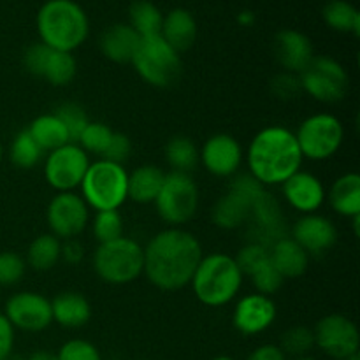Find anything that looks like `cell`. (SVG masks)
Masks as SVG:
<instances>
[{
	"label": "cell",
	"mask_w": 360,
	"mask_h": 360,
	"mask_svg": "<svg viewBox=\"0 0 360 360\" xmlns=\"http://www.w3.org/2000/svg\"><path fill=\"white\" fill-rule=\"evenodd\" d=\"M202 255L195 236L179 227H167L144 246L143 274L160 290H181L190 285Z\"/></svg>",
	"instance_id": "6da1fadb"
},
{
	"label": "cell",
	"mask_w": 360,
	"mask_h": 360,
	"mask_svg": "<svg viewBox=\"0 0 360 360\" xmlns=\"http://www.w3.org/2000/svg\"><path fill=\"white\" fill-rule=\"evenodd\" d=\"M302 160L295 134L283 125L259 130L246 153L248 174L262 186L283 185L292 174L301 171Z\"/></svg>",
	"instance_id": "7a4b0ae2"
},
{
	"label": "cell",
	"mask_w": 360,
	"mask_h": 360,
	"mask_svg": "<svg viewBox=\"0 0 360 360\" xmlns=\"http://www.w3.org/2000/svg\"><path fill=\"white\" fill-rule=\"evenodd\" d=\"M35 23L42 44L67 53L76 51L90 32L86 13L74 0H48L39 9Z\"/></svg>",
	"instance_id": "3957f363"
},
{
	"label": "cell",
	"mask_w": 360,
	"mask_h": 360,
	"mask_svg": "<svg viewBox=\"0 0 360 360\" xmlns=\"http://www.w3.org/2000/svg\"><path fill=\"white\" fill-rule=\"evenodd\" d=\"M243 278L234 257L217 252L202 255L190 285L199 302L207 308H221L238 297Z\"/></svg>",
	"instance_id": "277c9868"
},
{
	"label": "cell",
	"mask_w": 360,
	"mask_h": 360,
	"mask_svg": "<svg viewBox=\"0 0 360 360\" xmlns=\"http://www.w3.org/2000/svg\"><path fill=\"white\" fill-rule=\"evenodd\" d=\"M84 202L94 211H118L129 199V172L109 160L90 162L79 186Z\"/></svg>",
	"instance_id": "5b68a950"
},
{
	"label": "cell",
	"mask_w": 360,
	"mask_h": 360,
	"mask_svg": "<svg viewBox=\"0 0 360 360\" xmlns=\"http://www.w3.org/2000/svg\"><path fill=\"white\" fill-rule=\"evenodd\" d=\"M94 269L108 285L132 283L143 274L144 246L127 236L101 243L94 253Z\"/></svg>",
	"instance_id": "8992f818"
},
{
	"label": "cell",
	"mask_w": 360,
	"mask_h": 360,
	"mask_svg": "<svg viewBox=\"0 0 360 360\" xmlns=\"http://www.w3.org/2000/svg\"><path fill=\"white\" fill-rule=\"evenodd\" d=\"M143 81L155 88H167L181 74V56L160 35L143 37L130 62Z\"/></svg>",
	"instance_id": "52a82bcc"
},
{
	"label": "cell",
	"mask_w": 360,
	"mask_h": 360,
	"mask_svg": "<svg viewBox=\"0 0 360 360\" xmlns=\"http://www.w3.org/2000/svg\"><path fill=\"white\" fill-rule=\"evenodd\" d=\"M157 213L169 227H181L195 217L199 210V188L190 174L169 172L155 199Z\"/></svg>",
	"instance_id": "ba28073f"
},
{
	"label": "cell",
	"mask_w": 360,
	"mask_h": 360,
	"mask_svg": "<svg viewBox=\"0 0 360 360\" xmlns=\"http://www.w3.org/2000/svg\"><path fill=\"white\" fill-rule=\"evenodd\" d=\"M294 134L302 158L313 162L329 160L340 151L345 141L343 123L329 112L308 116Z\"/></svg>",
	"instance_id": "9c48e42d"
},
{
	"label": "cell",
	"mask_w": 360,
	"mask_h": 360,
	"mask_svg": "<svg viewBox=\"0 0 360 360\" xmlns=\"http://www.w3.org/2000/svg\"><path fill=\"white\" fill-rule=\"evenodd\" d=\"M299 81L304 94L326 104H336L343 101L350 86L347 69L338 60L323 55H315L309 65L299 74Z\"/></svg>",
	"instance_id": "30bf717a"
},
{
	"label": "cell",
	"mask_w": 360,
	"mask_h": 360,
	"mask_svg": "<svg viewBox=\"0 0 360 360\" xmlns=\"http://www.w3.org/2000/svg\"><path fill=\"white\" fill-rule=\"evenodd\" d=\"M90 165V157L77 143H67L49 151L44 160V178L56 192H76Z\"/></svg>",
	"instance_id": "8fae6325"
},
{
	"label": "cell",
	"mask_w": 360,
	"mask_h": 360,
	"mask_svg": "<svg viewBox=\"0 0 360 360\" xmlns=\"http://www.w3.org/2000/svg\"><path fill=\"white\" fill-rule=\"evenodd\" d=\"M315 347L333 360H348L359 354L360 334L354 320L334 313L319 320L313 329Z\"/></svg>",
	"instance_id": "7c38bea8"
},
{
	"label": "cell",
	"mask_w": 360,
	"mask_h": 360,
	"mask_svg": "<svg viewBox=\"0 0 360 360\" xmlns=\"http://www.w3.org/2000/svg\"><path fill=\"white\" fill-rule=\"evenodd\" d=\"M46 221L60 241L76 239L90 224V207L76 192H56L46 210Z\"/></svg>",
	"instance_id": "4fadbf2b"
},
{
	"label": "cell",
	"mask_w": 360,
	"mask_h": 360,
	"mask_svg": "<svg viewBox=\"0 0 360 360\" xmlns=\"http://www.w3.org/2000/svg\"><path fill=\"white\" fill-rule=\"evenodd\" d=\"M23 65L32 76L41 77L53 86H67L77 74V62L72 53L58 51L42 42L28 46Z\"/></svg>",
	"instance_id": "5bb4252c"
},
{
	"label": "cell",
	"mask_w": 360,
	"mask_h": 360,
	"mask_svg": "<svg viewBox=\"0 0 360 360\" xmlns=\"http://www.w3.org/2000/svg\"><path fill=\"white\" fill-rule=\"evenodd\" d=\"M4 315L14 329L23 333H41L53 323L51 301L37 292H18L6 302Z\"/></svg>",
	"instance_id": "9a60e30c"
},
{
	"label": "cell",
	"mask_w": 360,
	"mask_h": 360,
	"mask_svg": "<svg viewBox=\"0 0 360 360\" xmlns=\"http://www.w3.org/2000/svg\"><path fill=\"white\" fill-rule=\"evenodd\" d=\"M278 315L276 302L269 295L246 294L236 302L232 311V326L243 336H257L269 329Z\"/></svg>",
	"instance_id": "2e32d148"
},
{
	"label": "cell",
	"mask_w": 360,
	"mask_h": 360,
	"mask_svg": "<svg viewBox=\"0 0 360 360\" xmlns=\"http://www.w3.org/2000/svg\"><path fill=\"white\" fill-rule=\"evenodd\" d=\"M248 224L250 234H252L250 243H259L266 248H269L273 243L287 236L285 218L283 213H281L280 204L267 190H264L257 197L255 202L252 204V213H250L246 225Z\"/></svg>",
	"instance_id": "e0dca14e"
},
{
	"label": "cell",
	"mask_w": 360,
	"mask_h": 360,
	"mask_svg": "<svg viewBox=\"0 0 360 360\" xmlns=\"http://www.w3.org/2000/svg\"><path fill=\"white\" fill-rule=\"evenodd\" d=\"M199 164L217 178H231L243 164V148L231 134H214L199 150Z\"/></svg>",
	"instance_id": "ac0fdd59"
},
{
	"label": "cell",
	"mask_w": 360,
	"mask_h": 360,
	"mask_svg": "<svg viewBox=\"0 0 360 360\" xmlns=\"http://www.w3.org/2000/svg\"><path fill=\"white\" fill-rule=\"evenodd\" d=\"M292 239L308 253L319 257L329 252L338 241V231L333 221L319 213L302 214L292 227Z\"/></svg>",
	"instance_id": "d6986e66"
},
{
	"label": "cell",
	"mask_w": 360,
	"mask_h": 360,
	"mask_svg": "<svg viewBox=\"0 0 360 360\" xmlns=\"http://www.w3.org/2000/svg\"><path fill=\"white\" fill-rule=\"evenodd\" d=\"M283 197L295 211L302 214H311L326 202V188L315 174L306 171H297L281 185Z\"/></svg>",
	"instance_id": "ffe728a7"
},
{
	"label": "cell",
	"mask_w": 360,
	"mask_h": 360,
	"mask_svg": "<svg viewBox=\"0 0 360 360\" xmlns=\"http://www.w3.org/2000/svg\"><path fill=\"white\" fill-rule=\"evenodd\" d=\"M274 55L285 72L290 74H301L315 58L313 44L308 35L292 28L278 32L274 39Z\"/></svg>",
	"instance_id": "44dd1931"
},
{
	"label": "cell",
	"mask_w": 360,
	"mask_h": 360,
	"mask_svg": "<svg viewBox=\"0 0 360 360\" xmlns=\"http://www.w3.org/2000/svg\"><path fill=\"white\" fill-rule=\"evenodd\" d=\"M269 260L283 280H295L308 269L309 255L290 236H285L269 246Z\"/></svg>",
	"instance_id": "7402d4cb"
},
{
	"label": "cell",
	"mask_w": 360,
	"mask_h": 360,
	"mask_svg": "<svg viewBox=\"0 0 360 360\" xmlns=\"http://www.w3.org/2000/svg\"><path fill=\"white\" fill-rule=\"evenodd\" d=\"M141 37L129 23L111 25L98 39L102 55L115 63H130Z\"/></svg>",
	"instance_id": "603a6c76"
},
{
	"label": "cell",
	"mask_w": 360,
	"mask_h": 360,
	"mask_svg": "<svg viewBox=\"0 0 360 360\" xmlns=\"http://www.w3.org/2000/svg\"><path fill=\"white\" fill-rule=\"evenodd\" d=\"M53 322L63 329H79L91 319V306L79 292H60L51 301Z\"/></svg>",
	"instance_id": "cb8c5ba5"
},
{
	"label": "cell",
	"mask_w": 360,
	"mask_h": 360,
	"mask_svg": "<svg viewBox=\"0 0 360 360\" xmlns=\"http://www.w3.org/2000/svg\"><path fill=\"white\" fill-rule=\"evenodd\" d=\"M160 37L178 53L192 48L197 39V21L193 14L183 7L169 11L162 21Z\"/></svg>",
	"instance_id": "d4e9b609"
},
{
	"label": "cell",
	"mask_w": 360,
	"mask_h": 360,
	"mask_svg": "<svg viewBox=\"0 0 360 360\" xmlns=\"http://www.w3.org/2000/svg\"><path fill=\"white\" fill-rule=\"evenodd\" d=\"M329 199L330 207L334 213L345 218L360 217V176L357 172H347L340 176L330 186L329 193L326 195Z\"/></svg>",
	"instance_id": "484cf974"
},
{
	"label": "cell",
	"mask_w": 360,
	"mask_h": 360,
	"mask_svg": "<svg viewBox=\"0 0 360 360\" xmlns=\"http://www.w3.org/2000/svg\"><path fill=\"white\" fill-rule=\"evenodd\" d=\"M252 204L253 202L248 197L229 188V192L224 197H220L213 206L211 218H213L217 227L225 229V231L239 229L248 221L250 213H252Z\"/></svg>",
	"instance_id": "4316f807"
},
{
	"label": "cell",
	"mask_w": 360,
	"mask_h": 360,
	"mask_svg": "<svg viewBox=\"0 0 360 360\" xmlns=\"http://www.w3.org/2000/svg\"><path fill=\"white\" fill-rule=\"evenodd\" d=\"M27 130L44 153H49V151L56 150L67 143H72L65 125L55 112H46V115L37 116Z\"/></svg>",
	"instance_id": "83f0119b"
},
{
	"label": "cell",
	"mask_w": 360,
	"mask_h": 360,
	"mask_svg": "<svg viewBox=\"0 0 360 360\" xmlns=\"http://www.w3.org/2000/svg\"><path fill=\"white\" fill-rule=\"evenodd\" d=\"M164 179L165 172L158 165H141L129 174V199L137 204L155 202Z\"/></svg>",
	"instance_id": "f1b7e54d"
},
{
	"label": "cell",
	"mask_w": 360,
	"mask_h": 360,
	"mask_svg": "<svg viewBox=\"0 0 360 360\" xmlns=\"http://www.w3.org/2000/svg\"><path fill=\"white\" fill-rule=\"evenodd\" d=\"M62 260V241L49 232L41 234L30 243L27 250V266L35 271H49Z\"/></svg>",
	"instance_id": "f546056e"
},
{
	"label": "cell",
	"mask_w": 360,
	"mask_h": 360,
	"mask_svg": "<svg viewBox=\"0 0 360 360\" xmlns=\"http://www.w3.org/2000/svg\"><path fill=\"white\" fill-rule=\"evenodd\" d=\"M162 21H164V14L150 0H136L130 6L129 25L141 39L160 35Z\"/></svg>",
	"instance_id": "4dcf8cb0"
},
{
	"label": "cell",
	"mask_w": 360,
	"mask_h": 360,
	"mask_svg": "<svg viewBox=\"0 0 360 360\" xmlns=\"http://www.w3.org/2000/svg\"><path fill=\"white\" fill-rule=\"evenodd\" d=\"M165 160L172 172L190 174L199 165V150L190 137L174 136L165 144Z\"/></svg>",
	"instance_id": "1f68e13d"
},
{
	"label": "cell",
	"mask_w": 360,
	"mask_h": 360,
	"mask_svg": "<svg viewBox=\"0 0 360 360\" xmlns=\"http://www.w3.org/2000/svg\"><path fill=\"white\" fill-rule=\"evenodd\" d=\"M323 21L329 28L345 34L359 35L360 32V14L357 7L352 6L347 0H330L322 11Z\"/></svg>",
	"instance_id": "d6a6232c"
},
{
	"label": "cell",
	"mask_w": 360,
	"mask_h": 360,
	"mask_svg": "<svg viewBox=\"0 0 360 360\" xmlns=\"http://www.w3.org/2000/svg\"><path fill=\"white\" fill-rule=\"evenodd\" d=\"M44 151L37 146L28 130H20L11 143L9 157L18 169H34L42 160Z\"/></svg>",
	"instance_id": "836d02e7"
},
{
	"label": "cell",
	"mask_w": 360,
	"mask_h": 360,
	"mask_svg": "<svg viewBox=\"0 0 360 360\" xmlns=\"http://www.w3.org/2000/svg\"><path fill=\"white\" fill-rule=\"evenodd\" d=\"M280 348L285 354V357L297 359V357H304V355H309L313 348H315V336H313V329L297 326L285 330L283 336H281Z\"/></svg>",
	"instance_id": "e575fe53"
},
{
	"label": "cell",
	"mask_w": 360,
	"mask_h": 360,
	"mask_svg": "<svg viewBox=\"0 0 360 360\" xmlns=\"http://www.w3.org/2000/svg\"><path fill=\"white\" fill-rule=\"evenodd\" d=\"M112 130L109 129L105 123L102 122H90L84 130L81 132V136L77 137L76 143L86 151L88 155H97L98 158H102V155L108 150L109 143L112 139Z\"/></svg>",
	"instance_id": "d590c367"
},
{
	"label": "cell",
	"mask_w": 360,
	"mask_h": 360,
	"mask_svg": "<svg viewBox=\"0 0 360 360\" xmlns=\"http://www.w3.org/2000/svg\"><path fill=\"white\" fill-rule=\"evenodd\" d=\"M91 229L98 245L112 241L123 236V218L120 211H95Z\"/></svg>",
	"instance_id": "8d00e7d4"
},
{
	"label": "cell",
	"mask_w": 360,
	"mask_h": 360,
	"mask_svg": "<svg viewBox=\"0 0 360 360\" xmlns=\"http://www.w3.org/2000/svg\"><path fill=\"white\" fill-rule=\"evenodd\" d=\"M243 276H252L257 269L269 262V248L259 243H248L234 257Z\"/></svg>",
	"instance_id": "74e56055"
},
{
	"label": "cell",
	"mask_w": 360,
	"mask_h": 360,
	"mask_svg": "<svg viewBox=\"0 0 360 360\" xmlns=\"http://www.w3.org/2000/svg\"><path fill=\"white\" fill-rule=\"evenodd\" d=\"M55 115L63 122L72 143H76L77 137H79L81 132L84 130V127L90 123L84 109L81 108L79 104H74V102H65V104L58 105Z\"/></svg>",
	"instance_id": "f35d334b"
},
{
	"label": "cell",
	"mask_w": 360,
	"mask_h": 360,
	"mask_svg": "<svg viewBox=\"0 0 360 360\" xmlns=\"http://www.w3.org/2000/svg\"><path fill=\"white\" fill-rule=\"evenodd\" d=\"M27 271V262L16 252L0 253V287H13L20 283Z\"/></svg>",
	"instance_id": "ab89813d"
},
{
	"label": "cell",
	"mask_w": 360,
	"mask_h": 360,
	"mask_svg": "<svg viewBox=\"0 0 360 360\" xmlns=\"http://www.w3.org/2000/svg\"><path fill=\"white\" fill-rule=\"evenodd\" d=\"M58 360H102L101 352L95 347L94 343L86 340H69L60 347L58 354H56Z\"/></svg>",
	"instance_id": "60d3db41"
},
{
	"label": "cell",
	"mask_w": 360,
	"mask_h": 360,
	"mask_svg": "<svg viewBox=\"0 0 360 360\" xmlns=\"http://www.w3.org/2000/svg\"><path fill=\"white\" fill-rule=\"evenodd\" d=\"M250 278H252V283L253 287H255V292H259V294H264V295H269V297L276 294L285 283L281 274L273 267L271 260L267 264H264L260 269H257Z\"/></svg>",
	"instance_id": "b9f144b4"
},
{
	"label": "cell",
	"mask_w": 360,
	"mask_h": 360,
	"mask_svg": "<svg viewBox=\"0 0 360 360\" xmlns=\"http://www.w3.org/2000/svg\"><path fill=\"white\" fill-rule=\"evenodd\" d=\"M271 90L276 95L280 101H292L297 98L302 94L301 81H299V74L281 72L271 81Z\"/></svg>",
	"instance_id": "7bdbcfd3"
},
{
	"label": "cell",
	"mask_w": 360,
	"mask_h": 360,
	"mask_svg": "<svg viewBox=\"0 0 360 360\" xmlns=\"http://www.w3.org/2000/svg\"><path fill=\"white\" fill-rule=\"evenodd\" d=\"M132 153V141L129 139V136L125 134L115 132L112 134V139L109 143L108 150L102 155V160L115 162V164H122L130 157Z\"/></svg>",
	"instance_id": "ee69618b"
},
{
	"label": "cell",
	"mask_w": 360,
	"mask_h": 360,
	"mask_svg": "<svg viewBox=\"0 0 360 360\" xmlns=\"http://www.w3.org/2000/svg\"><path fill=\"white\" fill-rule=\"evenodd\" d=\"M14 327L4 313H0V360H7L13 355L14 348Z\"/></svg>",
	"instance_id": "f6af8a7d"
},
{
	"label": "cell",
	"mask_w": 360,
	"mask_h": 360,
	"mask_svg": "<svg viewBox=\"0 0 360 360\" xmlns=\"http://www.w3.org/2000/svg\"><path fill=\"white\" fill-rule=\"evenodd\" d=\"M84 257V248L77 239H67L62 241V259L67 264H77Z\"/></svg>",
	"instance_id": "bcb514c9"
},
{
	"label": "cell",
	"mask_w": 360,
	"mask_h": 360,
	"mask_svg": "<svg viewBox=\"0 0 360 360\" xmlns=\"http://www.w3.org/2000/svg\"><path fill=\"white\" fill-rule=\"evenodd\" d=\"M246 360H287V357L278 345H262L255 348Z\"/></svg>",
	"instance_id": "7dc6e473"
},
{
	"label": "cell",
	"mask_w": 360,
	"mask_h": 360,
	"mask_svg": "<svg viewBox=\"0 0 360 360\" xmlns=\"http://www.w3.org/2000/svg\"><path fill=\"white\" fill-rule=\"evenodd\" d=\"M27 360H58V359H56V354H49V352L39 350V352H34V354H32Z\"/></svg>",
	"instance_id": "c3c4849f"
},
{
	"label": "cell",
	"mask_w": 360,
	"mask_h": 360,
	"mask_svg": "<svg viewBox=\"0 0 360 360\" xmlns=\"http://www.w3.org/2000/svg\"><path fill=\"white\" fill-rule=\"evenodd\" d=\"M294 360H316V359L311 357V355H304V357H297V359H294Z\"/></svg>",
	"instance_id": "681fc988"
},
{
	"label": "cell",
	"mask_w": 360,
	"mask_h": 360,
	"mask_svg": "<svg viewBox=\"0 0 360 360\" xmlns=\"http://www.w3.org/2000/svg\"><path fill=\"white\" fill-rule=\"evenodd\" d=\"M211 360H236V359H232V357H225V355H221V357H214V359H211Z\"/></svg>",
	"instance_id": "f907efd6"
},
{
	"label": "cell",
	"mask_w": 360,
	"mask_h": 360,
	"mask_svg": "<svg viewBox=\"0 0 360 360\" xmlns=\"http://www.w3.org/2000/svg\"><path fill=\"white\" fill-rule=\"evenodd\" d=\"M2 157H4V148H2V143H0V162H2Z\"/></svg>",
	"instance_id": "816d5d0a"
},
{
	"label": "cell",
	"mask_w": 360,
	"mask_h": 360,
	"mask_svg": "<svg viewBox=\"0 0 360 360\" xmlns=\"http://www.w3.org/2000/svg\"><path fill=\"white\" fill-rule=\"evenodd\" d=\"M348 360H360V355L357 354V355H354V357H350Z\"/></svg>",
	"instance_id": "f5cc1de1"
},
{
	"label": "cell",
	"mask_w": 360,
	"mask_h": 360,
	"mask_svg": "<svg viewBox=\"0 0 360 360\" xmlns=\"http://www.w3.org/2000/svg\"><path fill=\"white\" fill-rule=\"evenodd\" d=\"M141 360H144V359H141Z\"/></svg>",
	"instance_id": "db71d44e"
}]
</instances>
